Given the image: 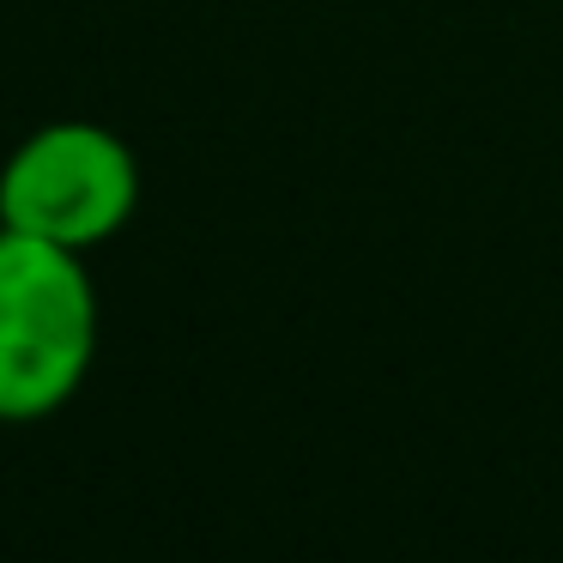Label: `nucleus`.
<instances>
[{
  "instance_id": "nucleus-1",
  "label": "nucleus",
  "mask_w": 563,
  "mask_h": 563,
  "mask_svg": "<svg viewBox=\"0 0 563 563\" xmlns=\"http://www.w3.org/2000/svg\"><path fill=\"white\" fill-rule=\"evenodd\" d=\"M98 357V291L74 249L0 224V424L62 412Z\"/></svg>"
},
{
  "instance_id": "nucleus-2",
  "label": "nucleus",
  "mask_w": 563,
  "mask_h": 563,
  "mask_svg": "<svg viewBox=\"0 0 563 563\" xmlns=\"http://www.w3.org/2000/svg\"><path fill=\"white\" fill-rule=\"evenodd\" d=\"M140 207V158L98 122H49L0 164V224L55 249L110 243Z\"/></svg>"
}]
</instances>
